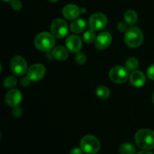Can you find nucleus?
Here are the masks:
<instances>
[{"mask_svg":"<svg viewBox=\"0 0 154 154\" xmlns=\"http://www.w3.org/2000/svg\"><path fill=\"white\" fill-rule=\"evenodd\" d=\"M153 104H154V93H153Z\"/></svg>","mask_w":154,"mask_h":154,"instance_id":"473e14b6","label":"nucleus"},{"mask_svg":"<svg viewBox=\"0 0 154 154\" xmlns=\"http://www.w3.org/2000/svg\"><path fill=\"white\" fill-rule=\"evenodd\" d=\"M96 95H97L98 97H99L102 99H107V98L109 97L110 96V91L109 90H108V88L103 85L99 86V87L96 88Z\"/></svg>","mask_w":154,"mask_h":154,"instance_id":"a211bd4d","label":"nucleus"},{"mask_svg":"<svg viewBox=\"0 0 154 154\" xmlns=\"http://www.w3.org/2000/svg\"><path fill=\"white\" fill-rule=\"evenodd\" d=\"M30 79L28 78V77H26V78H23L22 80H21V85L22 86H24V87H26V86H28L29 84L30 83Z\"/></svg>","mask_w":154,"mask_h":154,"instance_id":"cd10ccee","label":"nucleus"},{"mask_svg":"<svg viewBox=\"0 0 154 154\" xmlns=\"http://www.w3.org/2000/svg\"><path fill=\"white\" fill-rule=\"evenodd\" d=\"M67 23L63 19L57 18L51 23V30L53 35L57 38H63L68 33Z\"/></svg>","mask_w":154,"mask_h":154,"instance_id":"423d86ee","label":"nucleus"},{"mask_svg":"<svg viewBox=\"0 0 154 154\" xmlns=\"http://www.w3.org/2000/svg\"><path fill=\"white\" fill-rule=\"evenodd\" d=\"M147 77L154 81V64L151 65L147 69Z\"/></svg>","mask_w":154,"mask_h":154,"instance_id":"a878e982","label":"nucleus"},{"mask_svg":"<svg viewBox=\"0 0 154 154\" xmlns=\"http://www.w3.org/2000/svg\"><path fill=\"white\" fill-rule=\"evenodd\" d=\"M129 81L132 85L135 87H141L145 84L146 78L144 74L140 71H134L129 76Z\"/></svg>","mask_w":154,"mask_h":154,"instance_id":"4468645a","label":"nucleus"},{"mask_svg":"<svg viewBox=\"0 0 154 154\" xmlns=\"http://www.w3.org/2000/svg\"><path fill=\"white\" fill-rule=\"evenodd\" d=\"M87 26V23L84 20L78 19L71 23L70 29L74 33H81L84 31Z\"/></svg>","mask_w":154,"mask_h":154,"instance_id":"2eb2a0df","label":"nucleus"},{"mask_svg":"<svg viewBox=\"0 0 154 154\" xmlns=\"http://www.w3.org/2000/svg\"><path fill=\"white\" fill-rule=\"evenodd\" d=\"M5 87L8 89L14 88L17 85V80L14 77L8 76L5 79L4 81Z\"/></svg>","mask_w":154,"mask_h":154,"instance_id":"4be33fe9","label":"nucleus"},{"mask_svg":"<svg viewBox=\"0 0 154 154\" xmlns=\"http://www.w3.org/2000/svg\"><path fill=\"white\" fill-rule=\"evenodd\" d=\"M52 55L56 60L63 61V60H66L68 58L69 54H68V51H66V48L61 46H58L56 47L53 50Z\"/></svg>","mask_w":154,"mask_h":154,"instance_id":"dca6fc26","label":"nucleus"},{"mask_svg":"<svg viewBox=\"0 0 154 154\" xmlns=\"http://www.w3.org/2000/svg\"><path fill=\"white\" fill-rule=\"evenodd\" d=\"M22 100V93L18 90H11L5 96V102L11 107H16Z\"/></svg>","mask_w":154,"mask_h":154,"instance_id":"9b49d317","label":"nucleus"},{"mask_svg":"<svg viewBox=\"0 0 154 154\" xmlns=\"http://www.w3.org/2000/svg\"><path fill=\"white\" fill-rule=\"evenodd\" d=\"M124 40L129 48H138L141 45L144 40V35L141 30L138 27H131L126 30Z\"/></svg>","mask_w":154,"mask_h":154,"instance_id":"f03ea898","label":"nucleus"},{"mask_svg":"<svg viewBox=\"0 0 154 154\" xmlns=\"http://www.w3.org/2000/svg\"><path fill=\"white\" fill-rule=\"evenodd\" d=\"M120 151L121 154H135L136 150L132 144L126 143L121 146Z\"/></svg>","mask_w":154,"mask_h":154,"instance_id":"aec40b11","label":"nucleus"},{"mask_svg":"<svg viewBox=\"0 0 154 154\" xmlns=\"http://www.w3.org/2000/svg\"><path fill=\"white\" fill-rule=\"evenodd\" d=\"M125 22L129 25H133L138 20V15L137 13L133 10H129L124 14Z\"/></svg>","mask_w":154,"mask_h":154,"instance_id":"f3484780","label":"nucleus"},{"mask_svg":"<svg viewBox=\"0 0 154 154\" xmlns=\"http://www.w3.org/2000/svg\"><path fill=\"white\" fill-rule=\"evenodd\" d=\"M2 1H4V2H11V0H2Z\"/></svg>","mask_w":154,"mask_h":154,"instance_id":"2f4dec72","label":"nucleus"},{"mask_svg":"<svg viewBox=\"0 0 154 154\" xmlns=\"http://www.w3.org/2000/svg\"><path fill=\"white\" fill-rule=\"evenodd\" d=\"M108 20L105 14L102 13H96L92 15L89 20V25L90 29L94 31H99L106 26Z\"/></svg>","mask_w":154,"mask_h":154,"instance_id":"6e6552de","label":"nucleus"},{"mask_svg":"<svg viewBox=\"0 0 154 154\" xmlns=\"http://www.w3.org/2000/svg\"><path fill=\"white\" fill-rule=\"evenodd\" d=\"M138 65H139V63L135 57H130L126 62V68L129 71H132V72L137 70Z\"/></svg>","mask_w":154,"mask_h":154,"instance_id":"6ab92c4d","label":"nucleus"},{"mask_svg":"<svg viewBox=\"0 0 154 154\" xmlns=\"http://www.w3.org/2000/svg\"><path fill=\"white\" fill-rule=\"evenodd\" d=\"M55 38L53 34L43 32L36 36L35 39V46L42 51H49L54 47Z\"/></svg>","mask_w":154,"mask_h":154,"instance_id":"7ed1b4c3","label":"nucleus"},{"mask_svg":"<svg viewBox=\"0 0 154 154\" xmlns=\"http://www.w3.org/2000/svg\"><path fill=\"white\" fill-rule=\"evenodd\" d=\"M83 38H84V41L87 44H90L95 41V38H96V35H95V31L92 29L87 30L85 33L83 35Z\"/></svg>","mask_w":154,"mask_h":154,"instance_id":"412c9836","label":"nucleus"},{"mask_svg":"<svg viewBox=\"0 0 154 154\" xmlns=\"http://www.w3.org/2000/svg\"><path fill=\"white\" fill-rule=\"evenodd\" d=\"M83 150H81V148H78V147H75V148L72 149L70 151V154H83Z\"/></svg>","mask_w":154,"mask_h":154,"instance_id":"c85d7f7f","label":"nucleus"},{"mask_svg":"<svg viewBox=\"0 0 154 154\" xmlns=\"http://www.w3.org/2000/svg\"><path fill=\"white\" fill-rule=\"evenodd\" d=\"M11 6L14 10L19 11L22 8V3L20 2V0H11Z\"/></svg>","mask_w":154,"mask_h":154,"instance_id":"b1692460","label":"nucleus"},{"mask_svg":"<svg viewBox=\"0 0 154 154\" xmlns=\"http://www.w3.org/2000/svg\"><path fill=\"white\" fill-rule=\"evenodd\" d=\"M110 79L116 84H123L129 78V70L123 66H116L109 72Z\"/></svg>","mask_w":154,"mask_h":154,"instance_id":"39448f33","label":"nucleus"},{"mask_svg":"<svg viewBox=\"0 0 154 154\" xmlns=\"http://www.w3.org/2000/svg\"><path fill=\"white\" fill-rule=\"evenodd\" d=\"M11 69L14 75L17 76H22L27 71V63L25 59L20 56H16L11 59Z\"/></svg>","mask_w":154,"mask_h":154,"instance_id":"0eeeda50","label":"nucleus"},{"mask_svg":"<svg viewBox=\"0 0 154 154\" xmlns=\"http://www.w3.org/2000/svg\"><path fill=\"white\" fill-rule=\"evenodd\" d=\"M46 72L45 67L42 64H34L27 71V77L31 81H38L44 78Z\"/></svg>","mask_w":154,"mask_h":154,"instance_id":"1a4fd4ad","label":"nucleus"},{"mask_svg":"<svg viewBox=\"0 0 154 154\" xmlns=\"http://www.w3.org/2000/svg\"><path fill=\"white\" fill-rule=\"evenodd\" d=\"M68 49L73 53L79 52L82 48V42L81 38L77 35H70L67 38L66 42Z\"/></svg>","mask_w":154,"mask_h":154,"instance_id":"ddd939ff","label":"nucleus"},{"mask_svg":"<svg viewBox=\"0 0 154 154\" xmlns=\"http://www.w3.org/2000/svg\"><path fill=\"white\" fill-rule=\"evenodd\" d=\"M112 42V37L111 34L107 32L100 33L95 39V46L99 50L106 49L110 46Z\"/></svg>","mask_w":154,"mask_h":154,"instance_id":"9d476101","label":"nucleus"},{"mask_svg":"<svg viewBox=\"0 0 154 154\" xmlns=\"http://www.w3.org/2000/svg\"><path fill=\"white\" fill-rule=\"evenodd\" d=\"M117 29H118L119 31L124 32L126 30V25L124 23H119L117 24Z\"/></svg>","mask_w":154,"mask_h":154,"instance_id":"bb28decb","label":"nucleus"},{"mask_svg":"<svg viewBox=\"0 0 154 154\" xmlns=\"http://www.w3.org/2000/svg\"><path fill=\"white\" fill-rule=\"evenodd\" d=\"M101 144L97 138L93 135H86L81 139V148L84 153L95 154L99 151Z\"/></svg>","mask_w":154,"mask_h":154,"instance_id":"20e7f679","label":"nucleus"},{"mask_svg":"<svg viewBox=\"0 0 154 154\" xmlns=\"http://www.w3.org/2000/svg\"><path fill=\"white\" fill-rule=\"evenodd\" d=\"M81 11L78 6L73 4H69L65 6L63 9V14L66 18L69 20L76 19L81 14Z\"/></svg>","mask_w":154,"mask_h":154,"instance_id":"f8f14e48","label":"nucleus"},{"mask_svg":"<svg viewBox=\"0 0 154 154\" xmlns=\"http://www.w3.org/2000/svg\"><path fill=\"white\" fill-rule=\"evenodd\" d=\"M137 154H153V153L150 151H147V150H144V151H141L139 153H138Z\"/></svg>","mask_w":154,"mask_h":154,"instance_id":"c756f323","label":"nucleus"},{"mask_svg":"<svg viewBox=\"0 0 154 154\" xmlns=\"http://www.w3.org/2000/svg\"><path fill=\"white\" fill-rule=\"evenodd\" d=\"M87 61V57L84 54L81 52H78L76 55V62L79 65H84Z\"/></svg>","mask_w":154,"mask_h":154,"instance_id":"5701e85b","label":"nucleus"},{"mask_svg":"<svg viewBox=\"0 0 154 154\" xmlns=\"http://www.w3.org/2000/svg\"><path fill=\"white\" fill-rule=\"evenodd\" d=\"M23 111L20 107H14L13 110H12V114L14 115V117H19L22 115Z\"/></svg>","mask_w":154,"mask_h":154,"instance_id":"393cba45","label":"nucleus"},{"mask_svg":"<svg viewBox=\"0 0 154 154\" xmlns=\"http://www.w3.org/2000/svg\"><path fill=\"white\" fill-rule=\"evenodd\" d=\"M135 143L138 147L144 150H152L154 148V132L147 129L138 131L135 137Z\"/></svg>","mask_w":154,"mask_h":154,"instance_id":"f257e3e1","label":"nucleus"},{"mask_svg":"<svg viewBox=\"0 0 154 154\" xmlns=\"http://www.w3.org/2000/svg\"><path fill=\"white\" fill-rule=\"evenodd\" d=\"M50 2H57L58 0H49Z\"/></svg>","mask_w":154,"mask_h":154,"instance_id":"7c9ffc66","label":"nucleus"}]
</instances>
